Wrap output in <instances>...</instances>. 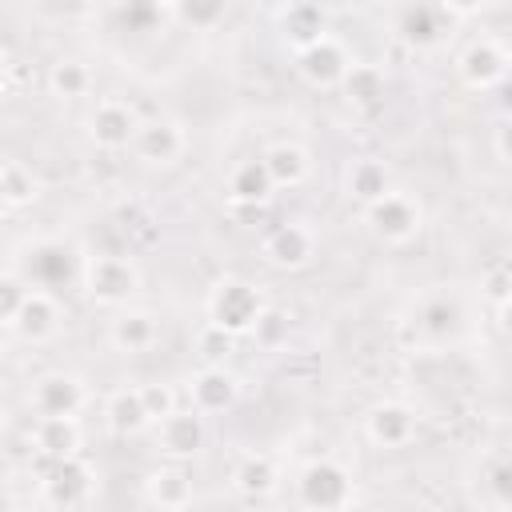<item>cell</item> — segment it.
Wrapping results in <instances>:
<instances>
[{
	"label": "cell",
	"mask_w": 512,
	"mask_h": 512,
	"mask_svg": "<svg viewBox=\"0 0 512 512\" xmlns=\"http://www.w3.org/2000/svg\"><path fill=\"white\" fill-rule=\"evenodd\" d=\"M264 308H268L264 304V292L256 284L240 280V276H224L208 292V320L220 324V328H228L232 336H248L256 328V320H260Z\"/></svg>",
	"instance_id": "1"
},
{
	"label": "cell",
	"mask_w": 512,
	"mask_h": 512,
	"mask_svg": "<svg viewBox=\"0 0 512 512\" xmlns=\"http://www.w3.org/2000/svg\"><path fill=\"white\" fill-rule=\"evenodd\" d=\"M296 496L304 508H320V512H336L352 504V472L340 460H308L296 476Z\"/></svg>",
	"instance_id": "2"
},
{
	"label": "cell",
	"mask_w": 512,
	"mask_h": 512,
	"mask_svg": "<svg viewBox=\"0 0 512 512\" xmlns=\"http://www.w3.org/2000/svg\"><path fill=\"white\" fill-rule=\"evenodd\" d=\"M80 284H84V296L92 304H124L128 296H136L140 288V272L128 256H88L84 260V272H80Z\"/></svg>",
	"instance_id": "3"
},
{
	"label": "cell",
	"mask_w": 512,
	"mask_h": 512,
	"mask_svg": "<svg viewBox=\"0 0 512 512\" xmlns=\"http://www.w3.org/2000/svg\"><path fill=\"white\" fill-rule=\"evenodd\" d=\"M92 488H96V472L76 452L56 456L52 468L44 472V480H40V496H44L48 508H80V504L92 500Z\"/></svg>",
	"instance_id": "4"
},
{
	"label": "cell",
	"mask_w": 512,
	"mask_h": 512,
	"mask_svg": "<svg viewBox=\"0 0 512 512\" xmlns=\"http://www.w3.org/2000/svg\"><path fill=\"white\" fill-rule=\"evenodd\" d=\"M364 224H368V232H372L376 240H384V244H408V240L420 232L424 212H420V204H416L412 196L388 192V196H380L376 204L364 208Z\"/></svg>",
	"instance_id": "5"
},
{
	"label": "cell",
	"mask_w": 512,
	"mask_h": 512,
	"mask_svg": "<svg viewBox=\"0 0 512 512\" xmlns=\"http://www.w3.org/2000/svg\"><path fill=\"white\" fill-rule=\"evenodd\" d=\"M80 272H84V264L76 260V252H72L64 240H36V244L28 248V256H24V276H28V284H32V288H44V292L72 284Z\"/></svg>",
	"instance_id": "6"
},
{
	"label": "cell",
	"mask_w": 512,
	"mask_h": 512,
	"mask_svg": "<svg viewBox=\"0 0 512 512\" xmlns=\"http://www.w3.org/2000/svg\"><path fill=\"white\" fill-rule=\"evenodd\" d=\"M348 68H352V60H348L344 44L332 40V36H320V40H312L308 48L296 52V72H300V80L312 84V88H336Z\"/></svg>",
	"instance_id": "7"
},
{
	"label": "cell",
	"mask_w": 512,
	"mask_h": 512,
	"mask_svg": "<svg viewBox=\"0 0 512 512\" xmlns=\"http://www.w3.org/2000/svg\"><path fill=\"white\" fill-rule=\"evenodd\" d=\"M136 132H140V120H136V112H132L128 104H120V100H104V104H96L92 116H88V140H92L96 148H104V152L132 148Z\"/></svg>",
	"instance_id": "8"
},
{
	"label": "cell",
	"mask_w": 512,
	"mask_h": 512,
	"mask_svg": "<svg viewBox=\"0 0 512 512\" xmlns=\"http://www.w3.org/2000/svg\"><path fill=\"white\" fill-rule=\"evenodd\" d=\"M456 72H460V80H464L472 92H488V88H496V84L504 80L508 56H504L500 40H472V44L460 52Z\"/></svg>",
	"instance_id": "9"
},
{
	"label": "cell",
	"mask_w": 512,
	"mask_h": 512,
	"mask_svg": "<svg viewBox=\"0 0 512 512\" xmlns=\"http://www.w3.org/2000/svg\"><path fill=\"white\" fill-rule=\"evenodd\" d=\"M88 392H84V380L72 376V372H48L32 384V408L36 416H76L84 408Z\"/></svg>",
	"instance_id": "10"
},
{
	"label": "cell",
	"mask_w": 512,
	"mask_h": 512,
	"mask_svg": "<svg viewBox=\"0 0 512 512\" xmlns=\"http://www.w3.org/2000/svg\"><path fill=\"white\" fill-rule=\"evenodd\" d=\"M208 440L204 428V412L200 408H172L160 420V452H168L172 460H192Z\"/></svg>",
	"instance_id": "11"
},
{
	"label": "cell",
	"mask_w": 512,
	"mask_h": 512,
	"mask_svg": "<svg viewBox=\"0 0 512 512\" xmlns=\"http://www.w3.org/2000/svg\"><path fill=\"white\" fill-rule=\"evenodd\" d=\"M364 432H368V440L380 444V448H400V444H408L412 432H416V412H412L408 404H400V400H380V404L368 408Z\"/></svg>",
	"instance_id": "12"
},
{
	"label": "cell",
	"mask_w": 512,
	"mask_h": 512,
	"mask_svg": "<svg viewBox=\"0 0 512 512\" xmlns=\"http://www.w3.org/2000/svg\"><path fill=\"white\" fill-rule=\"evenodd\" d=\"M188 392H192V408H200L204 416L212 412H228L240 396V380L224 368V364H204L192 380H188Z\"/></svg>",
	"instance_id": "13"
},
{
	"label": "cell",
	"mask_w": 512,
	"mask_h": 512,
	"mask_svg": "<svg viewBox=\"0 0 512 512\" xmlns=\"http://www.w3.org/2000/svg\"><path fill=\"white\" fill-rule=\"evenodd\" d=\"M132 152H136V160L156 164V168L176 164L180 152H184V132H180L176 120H148V124H140V132L132 140Z\"/></svg>",
	"instance_id": "14"
},
{
	"label": "cell",
	"mask_w": 512,
	"mask_h": 512,
	"mask_svg": "<svg viewBox=\"0 0 512 512\" xmlns=\"http://www.w3.org/2000/svg\"><path fill=\"white\" fill-rule=\"evenodd\" d=\"M312 252H316V240H312V232L304 224H280L264 240V260L272 268H284V272L304 268L312 260Z\"/></svg>",
	"instance_id": "15"
},
{
	"label": "cell",
	"mask_w": 512,
	"mask_h": 512,
	"mask_svg": "<svg viewBox=\"0 0 512 512\" xmlns=\"http://www.w3.org/2000/svg\"><path fill=\"white\" fill-rule=\"evenodd\" d=\"M272 192H276V180H272L264 156L236 164L232 176H228V200L240 204V208H264L272 200Z\"/></svg>",
	"instance_id": "16"
},
{
	"label": "cell",
	"mask_w": 512,
	"mask_h": 512,
	"mask_svg": "<svg viewBox=\"0 0 512 512\" xmlns=\"http://www.w3.org/2000/svg\"><path fill=\"white\" fill-rule=\"evenodd\" d=\"M56 328H60V308H56V300H52L44 288H32L28 300H24V308H20V316L12 320L8 332H16V336L28 340V344H40V340H48Z\"/></svg>",
	"instance_id": "17"
},
{
	"label": "cell",
	"mask_w": 512,
	"mask_h": 512,
	"mask_svg": "<svg viewBox=\"0 0 512 512\" xmlns=\"http://www.w3.org/2000/svg\"><path fill=\"white\" fill-rule=\"evenodd\" d=\"M108 340L116 352H148L160 340V320L144 308H128L108 324Z\"/></svg>",
	"instance_id": "18"
},
{
	"label": "cell",
	"mask_w": 512,
	"mask_h": 512,
	"mask_svg": "<svg viewBox=\"0 0 512 512\" xmlns=\"http://www.w3.org/2000/svg\"><path fill=\"white\" fill-rule=\"evenodd\" d=\"M104 424H108V432L120 436V440L144 432V428L152 424V416H148V408H144V400H140V388H120V392H112V400H108V408H104Z\"/></svg>",
	"instance_id": "19"
},
{
	"label": "cell",
	"mask_w": 512,
	"mask_h": 512,
	"mask_svg": "<svg viewBox=\"0 0 512 512\" xmlns=\"http://www.w3.org/2000/svg\"><path fill=\"white\" fill-rule=\"evenodd\" d=\"M144 500L156 508H188L192 504V480L184 468L168 464L144 476Z\"/></svg>",
	"instance_id": "20"
},
{
	"label": "cell",
	"mask_w": 512,
	"mask_h": 512,
	"mask_svg": "<svg viewBox=\"0 0 512 512\" xmlns=\"http://www.w3.org/2000/svg\"><path fill=\"white\" fill-rule=\"evenodd\" d=\"M32 452H48V456L80 452V424H76V416H40L36 428H32Z\"/></svg>",
	"instance_id": "21"
},
{
	"label": "cell",
	"mask_w": 512,
	"mask_h": 512,
	"mask_svg": "<svg viewBox=\"0 0 512 512\" xmlns=\"http://www.w3.org/2000/svg\"><path fill=\"white\" fill-rule=\"evenodd\" d=\"M276 480H280L276 460L264 456V452H248V456H240L236 468H232V488H236L240 496H248V500L268 496V492L276 488Z\"/></svg>",
	"instance_id": "22"
},
{
	"label": "cell",
	"mask_w": 512,
	"mask_h": 512,
	"mask_svg": "<svg viewBox=\"0 0 512 512\" xmlns=\"http://www.w3.org/2000/svg\"><path fill=\"white\" fill-rule=\"evenodd\" d=\"M280 32H284V40H288L296 52L308 48L312 40L324 36V8L312 4V0H296V4H288L284 16H280Z\"/></svg>",
	"instance_id": "23"
},
{
	"label": "cell",
	"mask_w": 512,
	"mask_h": 512,
	"mask_svg": "<svg viewBox=\"0 0 512 512\" xmlns=\"http://www.w3.org/2000/svg\"><path fill=\"white\" fill-rule=\"evenodd\" d=\"M340 88H344L348 104H356V108H372V104H380V100H384V92H388V80H384V68H380V64H368V60H352V68L344 72Z\"/></svg>",
	"instance_id": "24"
},
{
	"label": "cell",
	"mask_w": 512,
	"mask_h": 512,
	"mask_svg": "<svg viewBox=\"0 0 512 512\" xmlns=\"http://www.w3.org/2000/svg\"><path fill=\"white\" fill-rule=\"evenodd\" d=\"M264 164H268V172H272L276 188H296V184H304V180H308V172H312L308 152H304L300 144H288V140L272 144V148L264 152Z\"/></svg>",
	"instance_id": "25"
},
{
	"label": "cell",
	"mask_w": 512,
	"mask_h": 512,
	"mask_svg": "<svg viewBox=\"0 0 512 512\" xmlns=\"http://www.w3.org/2000/svg\"><path fill=\"white\" fill-rule=\"evenodd\" d=\"M348 196L360 204V208H368V204H376L380 196H388L392 192V180H388V168L380 164V160H372V156H364V160H356L352 168H348Z\"/></svg>",
	"instance_id": "26"
},
{
	"label": "cell",
	"mask_w": 512,
	"mask_h": 512,
	"mask_svg": "<svg viewBox=\"0 0 512 512\" xmlns=\"http://www.w3.org/2000/svg\"><path fill=\"white\" fill-rule=\"evenodd\" d=\"M396 32H400V40H404L408 48L424 52V48L440 44V16H436L432 4H408V8L400 12V20H396Z\"/></svg>",
	"instance_id": "27"
},
{
	"label": "cell",
	"mask_w": 512,
	"mask_h": 512,
	"mask_svg": "<svg viewBox=\"0 0 512 512\" xmlns=\"http://www.w3.org/2000/svg\"><path fill=\"white\" fill-rule=\"evenodd\" d=\"M40 196V180L32 176V168H24L20 160H4L0 168V200L8 208H28Z\"/></svg>",
	"instance_id": "28"
},
{
	"label": "cell",
	"mask_w": 512,
	"mask_h": 512,
	"mask_svg": "<svg viewBox=\"0 0 512 512\" xmlns=\"http://www.w3.org/2000/svg\"><path fill=\"white\" fill-rule=\"evenodd\" d=\"M48 88L56 100H80L92 88V72L80 60H56L48 72Z\"/></svg>",
	"instance_id": "29"
},
{
	"label": "cell",
	"mask_w": 512,
	"mask_h": 512,
	"mask_svg": "<svg viewBox=\"0 0 512 512\" xmlns=\"http://www.w3.org/2000/svg\"><path fill=\"white\" fill-rule=\"evenodd\" d=\"M172 12L188 28H216L228 12V0H172Z\"/></svg>",
	"instance_id": "30"
},
{
	"label": "cell",
	"mask_w": 512,
	"mask_h": 512,
	"mask_svg": "<svg viewBox=\"0 0 512 512\" xmlns=\"http://www.w3.org/2000/svg\"><path fill=\"white\" fill-rule=\"evenodd\" d=\"M232 348H236V336H232L228 328L212 324V320H208V324L196 332V356H200L204 364H228Z\"/></svg>",
	"instance_id": "31"
},
{
	"label": "cell",
	"mask_w": 512,
	"mask_h": 512,
	"mask_svg": "<svg viewBox=\"0 0 512 512\" xmlns=\"http://www.w3.org/2000/svg\"><path fill=\"white\" fill-rule=\"evenodd\" d=\"M28 292H32V284H28L24 272H4L0 276V320H4V328H12V320L20 316Z\"/></svg>",
	"instance_id": "32"
},
{
	"label": "cell",
	"mask_w": 512,
	"mask_h": 512,
	"mask_svg": "<svg viewBox=\"0 0 512 512\" xmlns=\"http://www.w3.org/2000/svg\"><path fill=\"white\" fill-rule=\"evenodd\" d=\"M456 320H460L456 300L436 296V300H424V304H420V328L432 332V336H448V332L456 328Z\"/></svg>",
	"instance_id": "33"
},
{
	"label": "cell",
	"mask_w": 512,
	"mask_h": 512,
	"mask_svg": "<svg viewBox=\"0 0 512 512\" xmlns=\"http://www.w3.org/2000/svg\"><path fill=\"white\" fill-rule=\"evenodd\" d=\"M288 328H292V316L268 304V308L260 312V320H256V328H252L248 336H252L260 348H280V344L288 340Z\"/></svg>",
	"instance_id": "34"
},
{
	"label": "cell",
	"mask_w": 512,
	"mask_h": 512,
	"mask_svg": "<svg viewBox=\"0 0 512 512\" xmlns=\"http://www.w3.org/2000/svg\"><path fill=\"white\" fill-rule=\"evenodd\" d=\"M140 400H144V408H148V416H152V424H160L172 408H176V396H172V388L168 384H160V380H152V384H140Z\"/></svg>",
	"instance_id": "35"
},
{
	"label": "cell",
	"mask_w": 512,
	"mask_h": 512,
	"mask_svg": "<svg viewBox=\"0 0 512 512\" xmlns=\"http://www.w3.org/2000/svg\"><path fill=\"white\" fill-rule=\"evenodd\" d=\"M120 20L128 24V32H152L156 20H160V8L148 4V0H128V4L120 8Z\"/></svg>",
	"instance_id": "36"
},
{
	"label": "cell",
	"mask_w": 512,
	"mask_h": 512,
	"mask_svg": "<svg viewBox=\"0 0 512 512\" xmlns=\"http://www.w3.org/2000/svg\"><path fill=\"white\" fill-rule=\"evenodd\" d=\"M488 492L496 504H508L512 508V460H496L488 468Z\"/></svg>",
	"instance_id": "37"
},
{
	"label": "cell",
	"mask_w": 512,
	"mask_h": 512,
	"mask_svg": "<svg viewBox=\"0 0 512 512\" xmlns=\"http://www.w3.org/2000/svg\"><path fill=\"white\" fill-rule=\"evenodd\" d=\"M492 148H496L500 160L512 164V116H504V120L496 124V132H492Z\"/></svg>",
	"instance_id": "38"
},
{
	"label": "cell",
	"mask_w": 512,
	"mask_h": 512,
	"mask_svg": "<svg viewBox=\"0 0 512 512\" xmlns=\"http://www.w3.org/2000/svg\"><path fill=\"white\" fill-rule=\"evenodd\" d=\"M440 4H444L452 16H472V12H480L484 0H440Z\"/></svg>",
	"instance_id": "39"
},
{
	"label": "cell",
	"mask_w": 512,
	"mask_h": 512,
	"mask_svg": "<svg viewBox=\"0 0 512 512\" xmlns=\"http://www.w3.org/2000/svg\"><path fill=\"white\" fill-rule=\"evenodd\" d=\"M500 328H504V332L512 336V292H508V296L500 300Z\"/></svg>",
	"instance_id": "40"
},
{
	"label": "cell",
	"mask_w": 512,
	"mask_h": 512,
	"mask_svg": "<svg viewBox=\"0 0 512 512\" xmlns=\"http://www.w3.org/2000/svg\"><path fill=\"white\" fill-rule=\"evenodd\" d=\"M500 48H504V56H508V64H512V24L500 32Z\"/></svg>",
	"instance_id": "41"
},
{
	"label": "cell",
	"mask_w": 512,
	"mask_h": 512,
	"mask_svg": "<svg viewBox=\"0 0 512 512\" xmlns=\"http://www.w3.org/2000/svg\"><path fill=\"white\" fill-rule=\"evenodd\" d=\"M148 4H156V8H168V4H172V0H148Z\"/></svg>",
	"instance_id": "42"
}]
</instances>
